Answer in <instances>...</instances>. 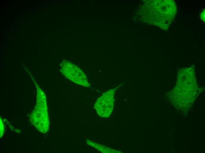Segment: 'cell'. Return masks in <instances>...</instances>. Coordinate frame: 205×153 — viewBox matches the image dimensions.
Here are the masks:
<instances>
[{"label": "cell", "instance_id": "obj_3", "mask_svg": "<svg viewBox=\"0 0 205 153\" xmlns=\"http://www.w3.org/2000/svg\"><path fill=\"white\" fill-rule=\"evenodd\" d=\"M115 90L113 89L104 93L97 100L94 108L100 117H109L113 110Z\"/></svg>", "mask_w": 205, "mask_h": 153}, {"label": "cell", "instance_id": "obj_4", "mask_svg": "<svg viewBox=\"0 0 205 153\" xmlns=\"http://www.w3.org/2000/svg\"><path fill=\"white\" fill-rule=\"evenodd\" d=\"M86 143L89 145L94 147L98 150L104 153L113 152V150L108 148L101 145L95 142H92L89 140L86 139L85 140Z\"/></svg>", "mask_w": 205, "mask_h": 153}, {"label": "cell", "instance_id": "obj_5", "mask_svg": "<svg viewBox=\"0 0 205 153\" xmlns=\"http://www.w3.org/2000/svg\"><path fill=\"white\" fill-rule=\"evenodd\" d=\"M201 19L205 22V9H204L200 15Z\"/></svg>", "mask_w": 205, "mask_h": 153}, {"label": "cell", "instance_id": "obj_1", "mask_svg": "<svg viewBox=\"0 0 205 153\" xmlns=\"http://www.w3.org/2000/svg\"><path fill=\"white\" fill-rule=\"evenodd\" d=\"M173 96L180 107H188L197 93V86L193 67L181 69L178 76Z\"/></svg>", "mask_w": 205, "mask_h": 153}, {"label": "cell", "instance_id": "obj_2", "mask_svg": "<svg viewBox=\"0 0 205 153\" xmlns=\"http://www.w3.org/2000/svg\"><path fill=\"white\" fill-rule=\"evenodd\" d=\"M61 67L62 72L68 79L84 87L90 86L85 74L78 67L68 61L62 62Z\"/></svg>", "mask_w": 205, "mask_h": 153}]
</instances>
